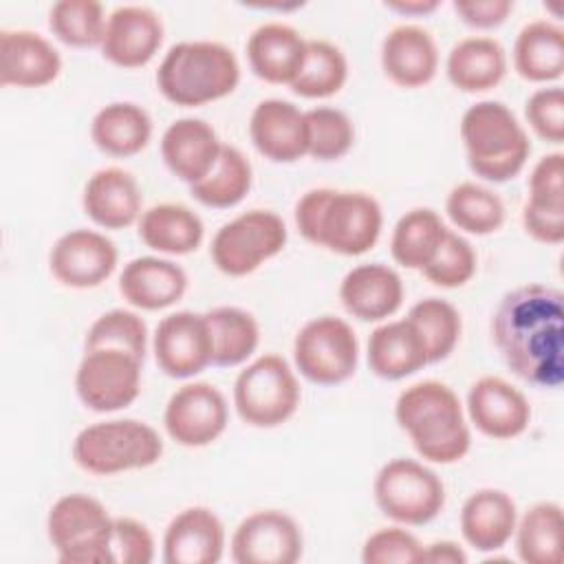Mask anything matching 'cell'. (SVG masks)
<instances>
[{"mask_svg":"<svg viewBox=\"0 0 564 564\" xmlns=\"http://www.w3.org/2000/svg\"><path fill=\"white\" fill-rule=\"evenodd\" d=\"M112 520L106 507L86 494H66L46 516V533L64 564L112 562Z\"/></svg>","mask_w":564,"mask_h":564,"instance_id":"52a82bcc","label":"cell"},{"mask_svg":"<svg viewBox=\"0 0 564 564\" xmlns=\"http://www.w3.org/2000/svg\"><path fill=\"white\" fill-rule=\"evenodd\" d=\"M518 522L516 502L502 489H478L460 509V533L469 546L482 553L502 549Z\"/></svg>","mask_w":564,"mask_h":564,"instance_id":"f1b7e54d","label":"cell"},{"mask_svg":"<svg viewBox=\"0 0 564 564\" xmlns=\"http://www.w3.org/2000/svg\"><path fill=\"white\" fill-rule=\"evenodd\" d=\"M527 234L544 245L564 240V154H544L531 170L529 198L522 209Z\"/></svg>","mask_w":564,"mask_h":564,"instance_id":"d6986e66","label":"cell"},{"mask_svg":"<svg viewBox=\"0 0 564 564\" xmlns=\"http://www.w3.org/2000/svg\"><path fill=\"white\" fill-rule=\"evenodd\" d=\"M386 9L403 13V15H425L438 9V0H390Z\"/></svg>","mask_w":564,"mask_h":564,"instance_id":"816d5d0a","label":"cell"},{"mask_svg":"<svg viewBox=\"0 0 564 564\" xmlns=\"http://www.w3.org/2000/svg\"><path fill=\"white\" fill-rule=\"evenodd\" d=\"M225 549V527L207 507H187L172 518L163 535L167 564H216Z\"/></svg>","mask_w":564,"mask_h":564,"instance_id":"cb8c5ba5","label":"cell"},{"mask_svg":"<svg viewBox=\"0 0 564 564\" xmlns=\"http://www.w3.org/2000/svg\"><path fill=\"white\" fill-rule=\"evenodd\" d=\"M562 507L553 500L535 502L516 522V549L527 564H560L562 560Z\"/></svg>","mask_w":564,"mask_h":564,"instance_id":"8d00e7d4","label":"cell"},{"mask_svg":"<svg viewBox=\"0 0 564 564\" xmlns=\"http://www.w3.org/2000/svg\"><path fill=\"white\" fill-rule=\"evenodd\" d=\"M62 57L40 33L29 29L0 31V84L40 88L57 79Z\"/></svg>","mask_w":564,"mask_h":564,"instance_id":"ffe728a7","label":"cell"},{"mask_svg":"<svg viewBox=\"0 0 564 564\" xmlns=\"http://www.w3.org/2000/svg\"><path fill=\"white\" fill-rule=\"evenodd\" d=\"M306 42L284 22H264L247 40V59L256 77L269 84H293L306 59Z\"/></svg>","mask_w":564,"mask_h":564,"instance_id":"484cf974","label":"cell"},{"mask_svg":"<svg viewBox=\"0 0 564 564\" xmlns=\"http://www.w3.org/2000/svg\"><path fill=\"white\" fill-rule=\"evenodd\" d=\"M423 562L427 564H465L467 553L452 540H441L423 546Z\"/></svg>","mask_w":564,"mask_h":564,"instance_id":"f907efd6","label":"cell"},{"mask_svg":"<svg viewBox=\"0 0 564 564\" xmlns=\"http://www.w3.org/2000/svg\"><path fill=\"white\" fill-rule=\"evenodd\" d=\"M447 79L463 93H485L507 73V53L494 37L469 35L458 40L445 62Z\"/></svg>","mask_w":564,"mask_h":564,"instance_id":"4dcf8cb0","label":"cell"},{"mask_svg":"<svg viewBox=\"0 0 564 564\" xmlns=\"http://www.w3.org/2000/svg\"><path fill=\"white\" fill-rule=\"evenodd\" d=\"M229 410L225 394L207 383L194 381L181 386L167 401L163 425L172 441L185 447L214 443L227 427Z\"/></svg>","mask_w":564,"mask_h":564,"instance_id":"4fadbf2b","label":"cell"},{"mask_svg":"<svg viewBox=\"0 0 564 564\" xmlns=\"http://www.w3.org/2000/svg\"><path fill=\"white\" fill-rule=\"evenodd\" d=\"M381 68L401 88L430 84L438 68V48L432 33L419 24H399L381 42Z\"/></svg>","mask_w":564,"mask_h":564,"instance_id":"603a6c76","label":"cell"},{"mask_svg":"<svg viewBox=\"0 0 564 564\" xmlns=\"http://www.w3.org/2000/svg\"><path fill=\"white\" fill-rule=\"evenodd\" d=\"M220 150L223 143L216 130L196 117L172 121L161 137V156L167 170L189 185L212 172Z\"/></svg>","mask_w":564,"mask_h":564,"instance_id":"7402d4cb","label":"cell"},{"mask_svg":"<svg viewBox=\"0 0 564 564\" xmlns=\"http://www.w3.org/2000/svg\"><path fill=\"white\" fill-rule=\"evenodd\" d=\"M106 20L104 7L95 0H59L48 11L51 33L75 48L101 46Z\"/></svg>","mask_w":564,"mask_h":564,"instance_id":"b9f144b4","label":"cell"},{"mask_svg":"<svg viewBox=\"0 0 564 564\" xmlns=\"http://www.w3.org/2000/svg\"><path fill=\"white\" fill-rule=\"evenodd\" d=\"M205 315L212 337V364L238 366L253 355L260 341L256 317L238 306H216Z\"/></svg>","mask_w":564,"mask_h":564,"instance_id":"d590c367","label":"cell"},{"mask_svg":"<svg viewBox=\"0 0 564 564\" xmlns=\"http://www.w3.org/2000/svg\"><path fill=\"white\" fill-rule=\"evenodd\" d=\"M141 364L121 348H86L75 372L77 397L95 412L128 408L141 390Z\"/></svg>","mask_w":564,"mask_h":564,"instance_id":"7c38bea8","label":"cell"},{"mask_svg":"<svg viewBox=\"0 0 564 564\" xmlns=\"http://www.w3.org/2000/svg\"><path fill=\"white\" fill-rule=\"evenodd\" d=\"M82 205L95 225L123 229L141 214V192L128 170L101 167L86 181Z\"/></svg>","mask_w":564,"mask_h":564,"instance_id":"4316f807","label":"cell"},{"mask_svg":"<svg viewBox=\"0 0 564 564\" xmlns=\"http://www.w3.org/2000/svg\"><path fill=\"white\" fill-rule=\"evenodd\" d=\"M154 359L174 379H187L212 364V337L203 313L176 311L165 315L154 330Z\"/></svg>","mask_w":564,"mask_h":564,"instance_id":"2e32d148","label":"cell"},{"mask_svg":"<svg viewBox=\"0 0 564 564\" xmlns=\"http://www.w3.org/2000/svg\"><path fill=\"white\" fill-rule=\"evenodd\" d=\"M364 564H419L423 562V544L401 527L379 529L368 535L361 546Z\"/></svg>","mask_w":564,"mask_h":564,"instance_id":"bcb514c9","label":"cell"},{"mask_svg":"<svg viewBox=\"0 0 564 564\" xmlns=\"http://www.w3.org/2000/svg\"><path fill=\"white\" fill-rule=\"evenodd\" d=\"M511 0H456V15L474 29H494L500 26L511 13Z\"/></svg>","mask_w":564,"mask_h":564,"instance_id":"681fc988","label":"cell"},{"mask_svg":"<svg viewBox=\"0 0 564 564\" xmlns=\"http://www.w3.org/2000/svg\"><path fill=\"white\" fill-rule=\"evenodd\" d=\"M286 225L271 209H249L225 223L209 247L218 271L231 278L256 271L286 245Z\"/></svg>","mask_w":564,"mask_h":564,"instance_id":"30bf717a","label":"cell"},{"mask_svg":"<svg viewBox=\"0 0 564 564\" xmlns=\"http://www.w3.org/2000/svg\"><path fill=\"white\" fill-rule=\"evenodd\" d=\"M460 139L471 172L491 183L518 176L529 159L531 141L522 123L502 101H476L463 112Z\"/></svg>","mask_w":564,"mask_h":564,"instance_id":"5b68a950","label":"cell"},{"mask_svg":"<svg viewBox=\"0 0 564 564\" xmlns=\"http://www.w3.org/2000/svg\"><path fill=\"white\" fill-rule=\"evenodd\" d=\"M425 364V346L408 317L386 322L370 333L368 366L377 377L397 381L414 375Z\"/></svg>","mask_w":564,"mask_h":564,"instance_id":"f546056e","label":"cell"},{"mask_svg":"<svg viewBox=\"0 0 564 564\" xmlns=\"http://www.w3.org/2000/svg\"><path fill=\"white\" fill-rule=\"evenodd\" d=\"M408 319L421 335L427 364L447 359L460 339V313L447 300L425 297L408 311Z\"/></svg>","mask_w":564,"mask_h":564,"instance_id":"ab89813d","label":"cell"},{"mask_svg":"<svg viewBox=\"0 0 564 564\" xmlns=\"http://www.w3.org/2000/svg\"><path fill=\"white\" fill-rule=\"evenodd\" d=\"M383 516L399 524L421 527L434 520L445 505V487L434 469L414 458L388 460L372 485Z\"/></svg>","mask_w":564,"mask_h":564,"instance_id":"9c48e42d","label":"cell"},{"mask_svg":"<svg viewBox=\"0 0 564 564\" xmlns=\"http://www.w3.org/2000/svg\"><path fill=\"white\" fill-rule=\"evenodd\" d=\"M110 551L112 562L150 564L154 560V538L143 522L134 518H115Z\"/></svg>","mask_w":564,"mask_h":564,"instance_id":"c3c4849f","label":"cell"},{"mask_svg":"<svg viewBox=\"0 0 564 564\" xmlns=\"http://www.w3.org/2000/svg\"><path fill=\"white\" fill-rule=\"evenodd\" d=\"M234 405L253 427H275L289 421L300 405V386L284 357L260 355L234 383Z\"/></svg>","mask_w":564,"mask_h":564,"instance_id":"ba28073f","label":"cell"},{"mask_svg":"<svg viewBox=\"0 0 564 564\" xmlns=\"http://www.w3.org/2000/svg\"><path fill=\"white\" fill-rule=\"evenodd\" d=\"M253 170L249 159L234 145H223L216 165L198 183L189 185L192 196L216 209H227L238 205L251 189Z\"/></svg>","mask_w":564,"mask_h":564,"instance_id":"74e56055","label":"cell"},{"mask_svg":"<svg viewBox=\"0 0 564 564\" xmlns=\"http://www.w3.org/2000/svg\"><path fill=\"white\" fill-rule=\"evenodd\" d=\"M187 289L185 271L165 258L141 256L130 260L119 275V293L126 302L143 311L167 308Z\"/></svg>","mask_w":564,"mask_h":564,"instance_id":"83f0119b","label":"cell"},{"mask_svg":"<svg viewBox=\"0 0 564 564\" xmlns=\"http://www.w3.org/2000/svg\"><path fill=\"white\" fill-rule=\"evenodd\" d=\"M445 234L447 227L434 209L414 207L397 220L390 238V253L401 267L421 271L436 256Z\"/></svg>","mask_w":564,"mask_h":564,"instance_id":"e575fe53","label":"cell"},{"mask_svg":"<svg viewBox=\"0 0 564 564\" xmlns=\"http://www.w3.org/2000/svg\"><path fill=\"white\" fill-rule=\"evenodd\" d=\"M203 236L200 216L181 203H159L139 216V238L159 253H192L200 247Z\"/></svg>","mask_w":564,"mask_h":564,"instance_id":"1f68e13d","label":"cell"},{"mask_svg":"<svg viewBox=\"0 0 564 564\" xmlns=\"http://www.w3.org/2000/svg\"><path fill=\"white\" fill-rule=\"evenodd\" d=\"M339 300L352 317L361 322H381L399 311L403 302V282L388 264H359L344 275Z\"/></svg>","mask_w":564,"mask_h":564,"instance_id":"d4e9b609","label":"cell"},{"mask_svg":"<svg viewBox=\"0 0 564 564\" xmlns=\"http://www.w3.org/2000/svg\"><path fill=\"white\" fill-rule=\"evenodd\" d=\"M394 419L419 456L430 463L452 465L469 452L471 434L460 399L441 381L425 379L401 390L394 403Z\"/></svg>","mask_w":564,"mask_h":564,"instance_id":"3957f363","label":"cell"},{"mask_svg":"<svg viewBox=\"0 0 564 564\" xmlns=\"http://www.w3.org/2000/svg\"><path fill=\"white\" fill-rule=\"evenodd\" d=\"M86 348H121L143 361L148 348V326L137 313L112 308L90 324L84 339V350Z\"/></svg>","mask_w":564,"mask_h":564,"instance_id":"ee69618b","label":"cell"},{"mask_svg":"<svg viewBox=\"0 0 564 564\" xmlns=\"http://www.w3.org/2000/svg\"><path fill=\"white\" fill-rule=\"evenodd\" d=\"M295 225L311 245L339 256H361L379 240L383 216L368 192L315 187L295 203Z\"/></svg>","mask_w":564,"mask_h":564,"instance_id":"7a4b0ae2","label":"cell"},{"mask_svg":"<svg viewBox=\"0 0 564 564\" xmlns=\"http://www.w3.org/2000/svg\"><path fill=\"white\" fill-rule=\"evenodd\" d=\"M152 137L150 115L132 101H112L97 110L90 123L93 143L108 156L139 154Z\"/></svg>","mask_w":564,"mask_h":564,"instance_id":"d6a6232c","label":"cell"},{"mask_svg":"<svg viewBox=\"0 0 564 564\" xmlns=\"http://www.w3.org/2000/svg\"><path fill=\"white\" fill-rule=\"evenodd\" d=\"M445 212L458 229L476 236L494 234L505 223V205L500 196L469 181L452 187L445 200Z\"/></svg>","mask_w":564,"mask_h":564,"instance_id":"60d3db41","label":"cell"},{"mask_svg":"<svg viewBox=\"0 0 564 564\" xmlns=\"http://www.w3.org/2000/svg\"><path fill=\"white\" fill-rule=\"evenodd\" d=\"M491 335L513 375L535 388L564 381V295L546 284H522L502 295Z\"/></svg>","mask_w":564,"mask_h":564,"instance_id":"6da1fadb","label":"cell"},{"mask_svg":"<svg viewBox=\"0 0 564 564\" xmlns=\"http://www.w3.org/2000/svg\"><path fill=\"white\" fill-rule=\"evenodd\" d=\"M249 134L256 150L275 163H293L306 154V117L286 99L260 101L249 119Z\"/></svg>","mask_w":564,"mask_h":564,"instance_id":"44dd1931","label":"cell"},{"mask_svg":"<svg viewBox=\"0 0 564 564\" xmlns=\"http://www.w3.org/2000/svg\"><path fill=\"white\" fill-rule=\"evenodd\" d=\"M163 454L159 432L137 419L97 421L73 441V460L88 474L112 476L154 465Z\"/></svg>","mask_w":564,"mask_h":564,"instance_id":"8992f818","label":"cell"},{"mask_svg":"<svg viewBox=\"0 0 564 564\" xmlns=\"http://www.w3.org/2000/svg\"><path fill=\"white\" fill-rule=\"evenodd\" d=\"M117 247L93 229H73L55 240L48 253L53 278L70 289H93L112 275Z\"/></svg>","mask_w":564,"mask_h":564,"instance_id":"9a60e30c","label":"cell"},{"mask_svg":"<svg viewBox=\"0 0 564 564\" xmlns=\"http://www.w3.org/2000/svg\"><path fill=\"white\" fill-rule=\"evenodd\" d=\"M427 282L441 289H458L471 280L476 273V253L469 240L460 234L447 229L436 256L427 267L421 269Z\"/></svg>","mask_w":564,"mask_h":564,"instance_id":"f6af8a7d","label":"cell"},{"mask_svg":"<svg viewBox=\"0 0 564 564\" xmlns=\"http://www.w3.org/2000/svg\"><path fill=\"white\" fill-rule=\"evenodd\" d=\"M513 68L527 82H555L564 73V31L549 20L524 24L513 44Z\"/></svg>","mask_w":564,"mask_h":564,"instance_id":"836d02e7","label":"cell"},{"mask_svg":"<svg viewBox=\"0 0 564 564\" xmlns=\"http://www.w3.org/2000/svg\"><path fill=\"white\" fill-rule=\"evenodd\" d=\"M306 117V154L317 161L341 159L355 141V128L348 115L339 108L317 106L304 112Z\"/></svg>","mask_w":564,"mask_h":564,"instance_id":"7bdbcfd3","label":"cell"},{"mask_svg":"<svg viewBox=\"0 0 564 564\" xmlns=\"http://www.w3.org/2000/svg\"><path fill=\"white\" fill-rule=\"evenodd\" d=\"M357 357L359 344L352 326L335 315L308 319L293 341L295 368L317 386H337L350 379Z\"/></svg>","mask_w":564,"mask_h":564,"instance_id":"8fae6325","label":"cell"},{"mask_svg":"<svg viewBox=\"0 0 564 564\" xmlns=\"http://www.w3.org/2000/svg\"><path fill=\"white\" fill-rule=\"evenodd\" d=\"M163 22L150 7L123 4L108 20L101 40V55L121 68L145 66L161 48Z\"/></svg>","mask_w":564,"mask_h":564,"instance_id":"e0dca14e","label":"cell"},{"mask_svg":"<svg viewBox=\"0 0 564 564\" xmlns=\"http://www.w3.org/2000/svg\"><path fill=\"white\" fill-rule=\"evenodd\" d=\"M240 82V64L229 46L187 40L170 46L156 70L161 95L176 106H203L227 97Z\"/></svg>","mask_w":564,"mask_h":564,"instance_id":"277c9868","label":"cell"},{"mask_svg":"<svg viewBox=\"0 0 564 564\" xmlns=\"http://www.w3.org/2000/svg\"><path fill=\"white\" fill-rule=\"evenodd\" d=\"M348 79V62L339 46L326 40L306 42V59L291 90L306 99H324L344 88Z\"/></svg>","mask_w":564,"mask_h":564,"instance_id":"f35d334b","label":"cell"},{"mask_svg":"<svg viewBox=\"0 0 564 564\" xmlns=\"http://www.w3.org/2000/svg\"><path fill=\"white\" fill-rule=\"evenodd\" d=\"M467 412L478 432L498 441L520 436L531 421L527 397L516 386L494 375L471 383L467 392Z\"/></svg>","mask_w":564,"mask_h":564,"instance_id":"ac0fdd59","label":"cell"},{"mask_svg":"<svg viewBox=\"0 0 564 564\" xmlns=\"http://www.w3.org/2000/svg\"><path fill=\"white\" fill-rule=\"evenodd\" d=\"M304 540L297 522L278 509L247 516L231 535V557L238 564H293Z\"/></svg>","mask_w":564,"mask_h":564,"instance_id":"5bb4252c","label":"cell"},{"mask_svg":"<svg viewBox=\"0 0 564 564\" xmlns=\"http://www.w3.org/2000/svg\"><path fill=\"white\" fill-rule=\"evenodd\" d=\"M524 115L533 132L549 141L562 143L564 141V90L562 86H549L535 90L524 106Z\"/></svg>","mask_w":564,"mask_h":564,"instance_id":"7dc6e473","label":"cell"}]
</instances>
